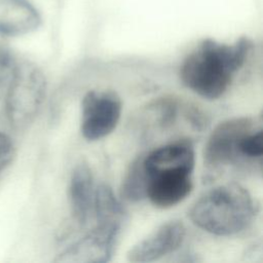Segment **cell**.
I'll return each mask as SVG.
<instances>
[{
	"instance_id": "cell-2",
	"label": "cell",
	"mask_w": 263,
	"mask_h": 263,
	"mask_svg": "<svg viewBox=\"0 0 263 263\" xmlns=\"http://www.w3.org/2000/svg\"><path fill=\"white\" fill-rule=\"evenodd\" d=\"M141 157L146 177V198L154 206L170 209L191 193L195 152L190 142H171Z\"/></svg>"
},
{
	"instance_id": "cell-14",
	"label": "cell",
	"mask_w": 263,
	"mask_h": 263,
	"mask_svg": "<svg viewBox=\"0 0 263 263\" xmlns=\"http://www.w3.org/2000/svg\"><path fill=\"white\" fill-rule=\"evenodd\" d=\"M239 151L243 161L260 163L263 155V132L262 126L249 132L240 141Z\"/></svg>"
},
{
	"instance_id": "cell-4",
	"label": "cell",
	"mask_w": 263,
	"mask_h": 263,
	"mask_svg": "<svg viewBox=\"0 0 263 263\" xmlns=\"http://www.w3.org/2000/svg\"><path fill=\"white\" fill-rule=\"evenodd\" d=\"M46 93V80L36 66L29 63L16 64L8 84L5 112L14 127L31 123L39 112Z\"/></svg>"
},
{
	"instance_id": "cell-11",
	"label": "cell",
	"mask_w": 263,
	"mask_h": 263,
	"mask_svg": "<svg viewBox=\"0 0 263 263\" xmlns=\"http://www.w3.org/2000/svg\"><path fill=\"white\" fill-rule=\"evenodd\" d=\"M188 106L183 104L174 97H162L152 101L144 109L143 120L145 125H148V132L155 133L163 132L171 128L178 120Z\"/></svg>"
},
{
	"instance_id": "cell-15",
	"label": "cell",
	"mask_w": 263,
	"mask_h": 263,
	"mask_svg": "<svg viewBox=\"0 0 263 263\" xmlns=\"http://www.w3.org/2000/svg\"><path fill=\"white\" fill-rule=\"evenodd\" d=\"M15 67L16 63L12 54L0 46V89L9 84Z\"/></svg>"
},
{
	"instance_id": "cell-5",
	"label": "cell",
	"mask_w": 263,
	"mask_h": 263,
	"mask_svg": "<svg viewBox=\"0 0 263 263\" xmlns=\"http://www.w3.org/2000/svg\"><path fill=\"white\" fill-rule=\"evenodd\" d=\"M261 126V119L241 116L219 123L211 133L203 149V162L210 172H219L245 162L239 151L241 139L251 130Z\"/></svg>"
},
{
	"instance_id": "cell-16",
	"label": "cell",
	"mask_w": 263,
	"mask_h": 263,
	"mask_svg": "<svg viewBox=\"0 0 263 263\" xmlns=\"http://www.w3.org/2000/svg\"><path fill=\"white\" fill-rule=\"evenodd\" d=\"M13 157V144L11 139L0 133V173L9 164Z\"/></svg>"
},
{
	"instance_id": "cell-7",
	"label": "cell",
	"mask_w": 263,
	"mask_h": 263,
	"mask_svg": "<svg viewBox=\"0 0 263 263\" xmlns=\"http://www.w3.org/2000/svg\"><path fill=\"white\" fill-rule=\"evenodd\" d=\"M118 222H97L84 236L63 250L55 258L61 263H105L111 260L121 230Z\"/></svg>"
},
{
	"instance_id": "cell-1",
	"label": "cell",
	"mask_w": 263,
	"mask_h": 263,
	"mask_svg": "<svg viewBox=\"0 0 263 263\" xmlns=\"http://www.w3.org/2000/svg\"><path fill=\"white\" fill-rule=\"evenodd\" d=\"M252 49L253 42L247 37L233 43L204 39L184 59L180 79L199 97L217 100L228 90Z\"/></svg>"
},
{
	"instance_id": "cell-13",
	"label": "cell",
	"mask_w": 263,
	"mask_h": 263,
	"mask_svg": "<svg viewBox=\"0 0 263 263\" xmlns=\"http://www.w3.org/2000/svg\"><path fill=\"white\" fill-rule=\"evenodd\" d=\"M120 195L128 201H140L146 198V177L141 156L136 158L126 171L120 187Z\"/></svg>"
},
{
	"instance_id": "cell-9",
	"label": "cell",
	"mask_w": 263,
	"mask_h": 263,
	"mask_svg": "<svg viewBox=\"0 0 263 263\" xmlns=\"http://www.w3.org/2000/svg\"><path fill=\"white\" fill-rule=\"evenodd\" d=\"M95 189L88 164L84 161L77 163L71 174L68 196L71 215L80 225H85L92 215Z\"/></svg>"
},
{
	"instance_id": "cell-6",
	"label": "cell",
	"mask_w": 263,
	"mask_h": 263,
	"mask_svg": "<svg viewBox=\"0 0 263 263\" xmlns=\"http://www.w3.org/2000/svg\"><path fill=\"white\" fill-rule=\"evenodd\" d=\"M122 112L120 97L112 90H88L81 102L80 130L87 141H98L117 126Z\"/></svg>"
},
{
	"instance_id": "cell-3",
	"label": "cell",
	"mask_w": 263,
	"mask_h": 263,
	"mask_svg": "<svg viewBox=\"0 0 263 263\" xmlns=\"http://www.w3.org/2000/svg\"><path fill=\"white\" fill-rule=\"evenodd\" d=\"M258 213L250 192L240 184L226 183L203 193L190 208L191 222L217 236H232L246 230Z\"/></svg>"
},
{
	"instance_id": "cell-12",
	"label": "cell",
	"mask_w": 263,
	"mask_h": 263,
	"mask_svg": "<svg viewBox=\"0 0 263 263\" xmlns=\"http://www.w3.org/2000/svg\"><path fill=\"white\" fill-rule=\"evenodd\" d=\"M92 215L96 222H118L122 224L125 220L124 209L109 185L102 183L96 187Z\"/></svg>"
},
{
	"instance_id": "cell-8",
	"label": "cell",
	"mask_w": 263,
	"mask_h": 263,
	"mask_svg": "<svg viewBox=\"0 0 263 263\" xmlns=\"http://www.w3.org/2000/svg\"><path fill=\"white\" fill-rule=\"evenodd\" d=\"M186 228L182 221L171 220L134 245L127 252V260L135 263L153 262L176 252L183 243Z\"/></svg>"
},
{
	"instance_id": "cell-10",
	"label": "cell",
	"mask_w": 263,
	"mask_h": 263,
	"mask_svg": "<svg viewBox=\"0 0 263 263\" xmlns=\"http://www.w3.org/2000/svg\"><path fill=\"white\" fill-rule=\"evenodd\" d=\"M41 17L28 0H0V34L21 36L35 31Z\"/></svg>"
}]
</instances>
